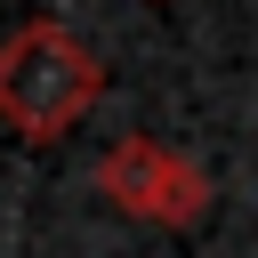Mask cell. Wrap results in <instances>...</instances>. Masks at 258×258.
<instances>
[{"label": "cell", "instance_id": "1", "mask_svg": "<svg viewBox=\"0 0 258 258\" xmlns=\"http://www.w3.org/2000/svg\"><path fill=\"white\" fill-rule=\"evenodd\" d=\"M105 97V56L56 24V16H32L0 40V121L24 137V145H48L64 129H81Z\"/></svg>", "mask_w": 258, "mask_h": 258}, {"label": "cell", "instance_id": "2", "mask_svg": "<svg viewBox=\"0 0 258 258\" xmlns=\"http://www.w3.org/2000/svg\"><path fill=\"white\" fill-rule=\"evenodd\" d=\"M97 194L121 210V218H145V226H194L210 210V169L145 129L113 137L97 153Z\"/></svg>", "mask_w": 258, "mask_h": 258}]
</instances>
